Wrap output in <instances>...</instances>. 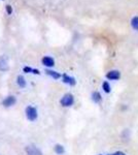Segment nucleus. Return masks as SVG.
<instances>
[{
    "label": "nucleus",
    "instance_id": "obj_1",
    "mask_svg": "<svg viewBox=\"0 0 138 155\" xmlns=\"http://www.w3.org/2000/svg\"><path fill=\"white\" fill-rule=\"evenodd\" d=\"M25 114H26V118L31 122L35 121V120L38 118V112H37V109L32 106H28L26 109H25Z\"/></svg>",
    "mask_w": 138,
    "mask_h": 155
},
{
    "label": "nucleus",
    "instance_id": "obj_2",
    "mask_svg": "<svg viewBox=\"0 0 138 155\" xmlns=\"http://www.w3.org/2000/svg\"><path fill=\"white\" fill-rule=\"evenodd\" d=\"M60 104H61L62 107H70L74 104V96L73 94L71 93H66L64 94L63 97L60 101Z\"/></svg>",
    "mask_w": 138,
    "mask_h": 155
},
{
    "label": "nucleus",
    "instance_id": "obj_3",
    "mask_svg": "<svg viewBox=\"0 0 138 155\" xmlns=\"http://www.w3.org/2000/svg\"><path fill=\"white\" fill-rule=\"evenodd\" d=\"M108 81H119L121 79V71H117V69H111V71H107V74H105Z\"/></svg>",
    "mask_w": 138,
    "mask_h": 155
},
{
    "label": "nucleus",
    "instance_id": "obj_4",
    "mask_svg": "<svg viewBox=\"0 0 138 155\" xmlns=\"http://www.w3.org/2000/svg\"><path fill=\"white\" fill-rule=\"evenodd\" d=\"M17 102V98L14 95H9L5 97V98L2 101V106H4L5 107H9L11 106H14Z\"/></svg>",
    "mask_w": 138,
    "mask_h": 155
},
{
    "label": "nucleus",
    "instance_id": "obj_5",
    "mask_svg": "<svg viewBox=\"0 0 138 155\" xmlns=\"http://www.w3.org/2000/svg\"><path fill=\"white\" fill-rule=\"evenodd\" d=\"M62 82H63L64 84L69 85V86H75V84H76V81H75L74 78L68 76L67 74H62Z\"/></svg>",
    "mask_w": 138,
    "mask_h": 155
},
{
    "label": "nucleus",
    "instance_id": "obj_6",
    "mask_svg": "<svg viewBox=\"0 0 138 155\" xmlns=\"http://www.w3.org/2000/svg\"><path fill=\"white\" fill-rule=\"evenodd\" d=\"M25 151L28 155H42L40 150L34 146H27L25 148Z\"/></svg>",
    "mask_w": 138,
    "mask_h": 155
},
{
    "label": "nucleus",
    "instance_id": "obj_7",
    "mask_svg": "<svg viewBox=\"0 0 138 155\" xmlns=\"http://www.w3.org/2000/svg\"><path fill=\"white\" fill-rule=\"evenodd\" d=\"M41 62H42V64L47 67H53L55 65L54 58H52V57H50V56H44L43 58L41 59Z\"/></svg>",
    "mask_w": 138,
    "mask_h": 155
},
{
    "label": "nucleus",
    "instance_id": "obj_8",
    "mask_svg": "<svg viewBox=\"0 0 138 155\" xmlns=\"http://www.w3.org/2000/svg\"><path fill=\"white\" fill-rule=\"evenodd\" d=\"M91 99L94 104H100L102 101V95L99 91H93L91 94Z\"/></svg>",
    "mask_w": 138,
    "mask_h": 155
},
{
    "label": "nucleus",
    "instance_id": "obj_9",
    "mask_svg": "<svg viewBox=\"0 0 138 155\" xmlns=\"http://www.w3.org/2000/svg\"><path fill=\"white\" fill-rule=\"evenodd\" d=\"M46 72H47V76L52 77L53 79H55V80H59V79H61V78H62V74H60V72L52 71V69H47Z\"/></svg>",
    "mask_w": 138,
    "mask_h": 155
},
{
    "label": "nucleus",
    "instance_id": "obj_10",
    "mask_svg": "<svg viewBox=\"0 0 138 155\" xmlns=\"http://www.w3.org/2000/svg\"><path fill=\"white\" fill-rule=\"evenodd\" d=\"M17 84L20 88H25L27 86V82L23 76H18L17 77Z\"/></svg>",
    "mask_w": 138,
    "mask_h": 155
},
{
    "label": "nucleus",
    "instance_id": "obj_11",
    "mask_svg": "<svg viewBox=\"0 0 138 155\" xmlns=\"http://www.w3.org/2000/svg\"><path fill=\"white\" fill-rule=\"evenodd\" d=\"M102 90H103L104 93L106 94H109L110 92H111V85L108 81H104L103 83H102Z\"/></svg>",
    "mask_w": 138,
    "mask_h": 155
},
{
    "label": "nucleus",
    "instance_id": "obj_12",
    "mask_svg": "<svg viewBox=\"0 0 138 155\" xmlns=\"http://www.w3.org/2000/svg\"><path fill=\"white\" fill-rule=\"evenodd\" d=\"M54 150H55V153L58 155H63L65 153V148L63 145H61V144H57L56 146L54 147Z\"/></svg>",
    "mask_w": 138,
    "mask_h": 155
},
{
    "label": "nucleus",
    "instance_id": "obj_13",
    "mask_svg": "<svg viewBox=\"0 0 138 155\" xmlns=\"http://www.w3.org/2000/svg\"><path fill=\"white\" fill-rule=\"evenodd\" d=\"M8 69V64L4 59H0V71H6Z\"/></svg>",
    "mask_w": 138,
    "mask_h": 155
},
{
    "label": "nucleus",
    "instance_id": "obj_14",
    "mask_svg": "<svg viewBox=\"0 0 138 155\" xmlns=\"http://www.w3.org/2000/svg\"><path fill=\"white\" fill-rule=\"evenodd\" d=\"M131 26L134 30H137L138 31V16L134 17V18L131 20Z\"/></svg>",
    "mask_w": 138,
    "mask_h": 155
},
{
    "label": "nucleus",
    "instance_id": "obj_15",
    "mask_svg": "<svg viewBox=\"0 0 138 155\" xmlns=\"http://www.w3.org/2000/svg\"><path fill=\"white\" fill-rule=\"evenodd\" d=\"M23 71H24V72H26V74H28V72H32V74H33L34 69H33V68H31L30 66H25L24 68H23Z\"/></svg>",
    "mask_w": 138,
    "mask_h": 155
},
{
    "label": "nucleus",
    "instance_id": "obj_16",
    "mask_svg": "<svg viewBox=\"0 0 138 155\" xmlns=\"http://www.w3.org/2000/svg\"><path fill=\"white\" fill-rule=\"evenodd\" d=\"M6 12L8 15H11V12H12V7L11 5H8V4L6 5Z\"/></svg>",
    "mask_w": 138,
    "mask_h": 155
},
{
    "label": "nucleus",
    "instance_id": "obj_17",
    "mask_svg": "<svg viewBox=\"0 0 138 155\" xmlns=\"http://www.w3.org/2000/svg\"><path fill=\"white\" fill-rule=\"evenodd\" d=\"M114 155H127L125 152H123V151H117V152H114V153H112Z\"/></svg>",
    "mask_w": 138,
    "mask_h": 155
},
{
    "label": "nucleus",
    "instance_id": "obj_18",
    "mask_svg": "<svg viewBox=\"0 0 138 155\" xmlns=\"http://www.w3.org/2000/svg\"><path fill=\"white\" fill-rule=\"evenodd\" d=\"M106 155H114V154H106Z\"/></svg>",
    "mask_w": 138,
    "mask_h": 155
},
{
    "label": "nucleus",
    "instance_id": "obj_19",
    "mask_svg": "<svg viewBox=\"0 0 138 155\" xmlns=\"http://www.w3.org/2000/svg\"><path fill=\"white\" fill-rule=\"evenodd\" d=\"M98 155H102V154H98Z\"/></svg>",
    "mask_w": 138,
    "mask_h": 155
}]
</instances>
